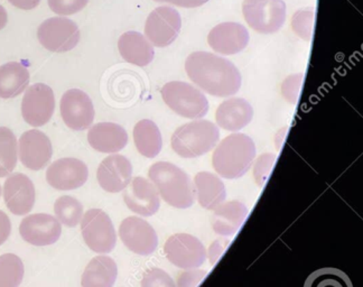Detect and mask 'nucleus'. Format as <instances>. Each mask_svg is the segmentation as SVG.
Returning <instances> with one entry per match:
<instances>
[{
  "instance_id": "obj_1",
  "label": "nucleus",
  "mask_w": 363,
  "mask_h": 287,
  "mask_svg": "<svg viewBox=\"0 0 363 287\" xmlns=\"http://www.w3.org/2000/svg\"><path fill=\"white\" fill-rule=\"evenodd\" d=\"M185 70L193 84L214 97H231L240 90L242 84L238 67L229 60L208 52L190 54Z\"/></svg>"
},
{
  "instance_id": "obj_2",
  "label": "nucleus",
  "mask_w": 363,
  "mask_h": 287,
  "mask_svg": "<svg viewBox=\"0 0 363 287\" xmlns=\"http://www.w3.org/2000/svg\"><path fill=\"white\" fill-rule=\"evenodd\" d=\"M256 157V145L248 135H229L216 146L212 156L216 172L228 180L240 179L252 167Z\"/></svg>"
},
{
  "instance_id": "obj_3",
  "label": "nucleus",
  "mask_w": 363,
  "mask_h": 287,
  "mask_svg": "<svg viewBox=\"0 0 363 287\" xmlns=\"http://www.w3.org/2000/svg\"><path fill=\"white\" fill-rule=\"evenodd\" d=\"M150 182L162 199L177 209H187L194 203V188L183 169L169 162L152 164L148 171Z\"/></svg>"
},
{
  "instance_id": "obj_4",
  "label": "nucleus",
  "mask_w": 363,
  "mask_h": 287,
  "mask_svg": "<svg viewBox=\"0 0 363 287\" xmlns=\"http://www.w3.org/2000/svg\"><path fill=\"white\" fill-rule=\"evenodd\" d=\"M219 140L218 126L212 121L201 119L179 127L172 135L171 145L183 159H195L211 152Z\"/></svg>"
},
{
  "instance_id": "obj_5",
  "label": "nucleus",
  "mask_w": 363,
  "mask_h": 287,
  "mask_svg": "<svg viewBox=\"0 0 363 287\" xmlns=\"http://www.w3.org/2000/svg\"><path fill=\"white\" fill-rule=\"evenodd\" d=\"M160 94L166 105L181 117L201 119L208 113V99L203 92L192 84L172 81L162 88Z\"/></svg>"
},
{
  "instance_id": "obj_6",
  "label": "nucleus",
  "mask_w": 363,
  "mask_h": 287,
  "mask_svg": "<svg viewBox=\"0 0 363 287\" xmlns=\"http://www.w3.org/2000/svg\"><path fill=\"white\" fill-rule=\"evenodd\" d=\"M242 13L247 24L260 34H274L286 21L284 0H243Z\"/></svg>"
},
{
  "instance_id": "obj_7",
  "label": "nucleus",
  "mask_w": 363,
  "mask_h": 287,
  "mask_svg": "<svg viewBox=\"0 0 363 287\" xmlns=\"http://www.w3.org/2000/svg\"><path fill=\"white\" fill-rule=\"evenodd\" d=\"M81 231L86 246L98 254H109L117 244L115 225L101 209H90L81 220Z\"/></svg>"
},
{
  "instance_id": "obj_8",
  "label": "nucleus",
  "mask_w": 363,
  "mask_h": 287,
  "mask_svg": "<svg viewBox=\"0 0 363 287\" xmlns=\"http://www.w3.org/2000/svg\"><path fill=\"white\" fill-rule=\"evenodd\" d=\"M38 38L46 50L63 53L74 49L80 40V30L73 21L63 17L46 19L38 27Z\"/></svg>"
},
{
  "instance_id": "obj_9",
  "label": "nucleus",
  "mask_w": 363,
  "mask_h": 287,
  "mask_svg": "<svg viewBox=\"0 0 363 287\" xmlns=\"http://www.w3.org/2000/svg\"><path fill=\"white\" fill-rule=\"evenodd\" d=\"M165 256L182 269H199L206 261V249L200 239L190 234H175L164 244Z\"/></svg>"
},
{
  "instance_id": "obj_10",
  "label": "nucleus",
  "mask_w": 363,
  "mask_h": 287,
  "mask_svg": "<svg viewBox=\"0 0 363 287\" xmlns=\"http://www.w3.org/2000/svg\"><path fill=\"white\" fill-rule=\"evenodd\" d=\"M182 18L177 9L162 6L150 13L145 24V38L152 45L166 47L171 45L179 35Z\"/></svg>"
},
{
  "instance_id": "obj_11",
  "label": "nucleus",
  "mask_w": 363,
  "mask_h": 287,
  "mask_svg": "<svg viewBox=\"0 0 363 287\" xmlns=\"http://www.w3.org/2000/svg\"><path fill=\"white\" fill-rule=\"evenodd\" d=\"M55 109V97L51 86L36 84L25 92L22 101V115L27 124L40 127L51 120Z\"/></svg>"
},
{
  "instance_id": "obj_12",
  "label": "nucleus",
  "mask_w": 363,
  "mask_h": 287,
  "mask_svg": "<svg viewBox=\"0 0 363 287\" xmlns=\"http://www.w3.org/2000/svg\"><path fill=\"white\" fill-rule=\"evenodd\" d=\"M60 111L65 124L75 132L86 130L94 120L92 100L79 89H71L63 94Z\"/></svg>"
},
{
  "instance_id": "obj_13",
  "label": "nucleus",
  "mask_w": 363,
  "mask_h": 287,
  "mask_svg": "<svg viewBox=\"0 0 363 287\" xmlns=\"http://www.w3.org/2000/svg\"><path fill=\"white\" fill-rule=\"evenodd\" d=\"M125 247L140 256H150L158 247V237L150 223L139 217L125 218L119 227Z\"/></svg>"
},
{
  "instance_id": "obj_14",
  "label": "nucleus",
  "mask_w": 363,
  "mask_h": 287,
  "mask_svg": "<svg viewBox=\"0 0 363 287\" xmlns=\"http://www.w3.org/2000/svg\"><path fill=\"white\" fill-rule=\"evenodd\" d=\"M19 234L25 242L36 247L50 246L61 238V223L48 213H35L23 219Z\"/></svg>"
},
{
  "instance_id": "obj_15",
  "label": "nucleus",
  "mask_w": 363,
  "mask_h": 287,
  "mask_svg": "<svg viewBox=\"0 0 363 287\" xmlns=\"http://www.w3.org/2000/svg\"><path fill=\"white\" fill-rule=\"evenodd\" d=\"M88 177V167L80 159L73 157L57 159L46 171L48 184L60 191L81 188L86 184Z\"/></svg>"
},
{
  "instance_id": "obj_16",
  "label": "nucleus",
  "mask_w": 363,
  "mask_h": 287,
  "mask_svg": "<svg viewBox=\"0 0 363 287\" xmlns=\"http://www.w3.org/2000/svg\"><path fill=\"white\" fill-rule=\"evenodd\" d=\"M18 150L23 165L33 171L44 169L53 155L51 140L36 129L27 130L21 136Z\"/></svg>"
},
{
  "instance_id": "obj_17",
  "label": "nucleus",
  "mask_w": 363,
  "mask_h": 287,
  "mask_svg": "<svg viewBox=\"0 0 363 287\" xmlns=\"http://www.w3.org/2000/svg\"><path fill=\"white\" fill-rule=\"evenodd\" d=\"M123 192L125 206L137 215L152 217L160 208V194L155 186L145 177L137 176L130 181Z\"/></svg>"
},
{
  "instance_id": "obj_18",
  "label": "nucleus",
  "mask_w": 363,
  "mask_h": 287,
  "mask_svg": "<svg viewBox=\"0 0 363 287\" xmlns=\"http://www.w3.org/2000/svg\"><path fill=\"white\" fill-rule=\"evenodd\" d=\"M133 177V165L127 157L118 154L108 156L100 163L96 180L109 193H119L125 190Z\"/></svg>"
},
{
  "instance_id": "obj_19",
  "label": "nucleus",
  "mask_w": 363,
  "mask_h": 287,
  "mask_svg": "<svg viewBox=\"0 0 363 287\" xmlns=\"http://www.w3.org/2000/svg\"><path fill=\"white\" fill-rule=\"evenodd\" d=\"M3 193L6 206L13 215H27L34 208L35 186L30 177L23 173L7 177Z\"/></svg>"
},
{
  "instance_id": "obj_20",
  "label": "nucleus",
  "mask_w": 363,
  "mask_h": 287,
  "mask_svg": "<svg viewBox=\"0 0 363 287\" xmlns=\"http://www.w3.org/2000/svg\"><path fill=\"white\" fill-rule=\"evenodd\" d=\"M208 43L216 53L235 55L246 49L249 33L246 27L239 23H222L210 30Z\"/></svg>"
},
{
  "instance_id": "obj_21",
  "label": "nucleus",
  "mask_w": 363,
  "mask_h": 287,
  "mask_svg": "<svg viewBox=\"0 0 363 287\" xmlns=\"http://www.w3.org/2000/svg\"><path fill=\"white\" fill-rule=\"evenodd\" d=\"M88 142L91 147L100 153L116 154L128 144V134L121 125L99 123L89 130Z\"/></svg>"
},
{
  "instance_id": "obj_22",
  "label": "nucleus",
  "mask_w": 363,
  "mask_h": 287,
  "mask_svg": "<svg viewBox=\"0 0 363 287\" xmlns=\"http://www.w3.org/2000/svg\"><path fill=\"white\" fill-rule=\"evenodd\" d=\"M254 118L252 106L242 98H231L222 102L216 113L218 126L228 132H238Z\"/></svg>"
},
{
  "instance_id": "obj_23",
  "label": "nucleus",
  "mask_w": 363,
  "mask_h": 287,
  "mask_svg": "<svg viewBox=\"0 0 363 287\" xmlns=\"http://www.w3.org/2000/svg\"><path fill=\"white\" fill-rule=\"evenodd\" d=\"M213 211L212 229L216 235L225 237L233 236L241 228L248 215L246 204L237 200L220 204Z\"/></svg>"
},
{
  "instance_id": "obj_24",
  "label": "nucleus",
  "mask_w": 363,
  "mask_h": 287,
  "mask_svg": "<svg viewBox=\"0 0 363 287\" xmlns=\"http://www.w3.org/2000/svg\"><path fill=\"white\" fill-rule=\"evenodd\" d=\"M118 50L125 61L137 67H146L155 57L154 46L140 33H123L118 40Z\"/></svg>"
},
{
  "instance_id": "obj_25",
  "label": "nucleus",
  "mask_w": 363,
  "mask_h": 287,
  "mask_svg": "<svg viewBox=\"0 0 363 287\" xmlns=\"http://www.w3.org/2000/svg\"><path fill=\"white\" fill-rule=\"evenodd\" d=\"M196 198L201 207L213 211L227 198L225 183L211 172H199L194 177Z\"/></svg>"
},
{
  "instance_id": "obj_26",
  "label": "nucleus",
  "mask_w": 363,
  "mask_h": 287,
  "mask_svg": "<svg viewBox=\"0 0 363 287\" xmlns=\"http://www.w3.org/2000/svg\"><path fill=\"white\" fill-rule=\"evenodd\" d=\"M118 277V266L109 256H96L83 271L82 287H113Z\"/></svg>"
},
{
  "instance_id": "obj_27",
  "label": "nucleus",
  "mask_w": 363,
  "mask_h": 287,
  "mask_svg": "<svg viewBox=\"0 0 363 287\" xmlns=\"http://www.w3.org/2000/svg\"><path fill=\"white\" fill-rule=\"evenodd\" d=\"M30 84V72L18 62L0 67V98L11 99L26 90Z\"/></svg>"
},
{
  "instance_id": "obj_28",
  "label": "nucleus",
  "mask_w": 363,
  "mask_h": 287,
  "mask_svg": "<svg viewBox=\"0 0 363 287\" xmlns=\"http://www.w3.org/2000/svg\"><path fill=\"white\" fill-rule=\"evenodd\" d=\"M134 142L139 154L147 159H154L162 152L163 137L154 121L143 119L134 128Z\"/></svg>"
},
{
  "instance_id": "obj_29",
  "label": "nucleus",
  "mask_w": 363,
  "mask_h": 287,
  "mask_svg": "<svg viewBox=\"0 0 363 287\" xmlns=\"http://www.w3.org/2000/svg\"><path fill=\"white\" fill-rule=\"evenodd\" d=\"M17 159L16 136L7 127H0V177L11 174Z\"/></svg>"
},
{
  "instance_id": "obj_30",
  "label": "nucleus",
  "mask_w": 363,
  "mask_h": 287,
  "mask_svg": "<svg viewBox=\"0 0 363 287\" xmlns=\"http://www.w3.org/2000/svg\"><path fill=\"white\" fill-rule=\"evenodd\" d=\"M24 265L18 256H0V287H18L24 278Z\"/></svg>"
},
{
  "instance_id": "obj_31",
  "label": "nucleus",
  "mask_w": 363,
  "mask_h": 287,
  "mask_svg": "<svg viewBox=\"0 0 363 287\" xmlns=\"http://www.w3.org/2000/svg\"><path fill=\"white\" fill-rule=\"evenodd\" d=\"M304 287H353L350 277L337 269H318L307 277Z\"/></svg>"
},
{
  "instance_id": "obj_32",
  "label": "nucleus",
  "mask_w": 363,
  "mask_h": 287,
  "mask_svg": "<svg viewBox=\"0 0 363 287\" xmlns=\"http://www.w3.org/2000/svg\"><path fill=\"white\" fill-rule=\"evenodd\" d=\"M54 213L60 223L74 228L82 220L83 206L72 196H63L55 201Z\"/></svg>"
},
{
  "instance_id": "obj_33",
  "label": "nucleus",
  "mask_w": 363,
  "mask_h": 287,
  "mask_svg": "<svg viewBox=\"0 0 363 287\" xmlns=\"http://www.w3.org/2000/svg\"><path fill=\"white\" fill-rule=\"evenodd\" d=\"M315 13L313 9H299L291 18V28L298 38L311 40L314 30Z\"/></svg>"
},
{
  "instance_id": "obj_34",
  "label": "nucleus",
  "mask_w": 363,
  "mask_h": 287,
  "mask_svg": "<svg viewBox=\"0 0 363 287\" xmlns=\"http://www.w3.org/2000/svg\"><path fill=\"white\" fill-rule=\"evenodd\" d=\"M142 287H177V283L174 282V279L169 276V273H166L164 269H147L145 271L143 276Z\"/></svg>"
},
{
  "instance_id": "obj_35",
  "label": "nucleus",
  "mask_w": 363,
  "mask_h": 287,
  "mask_svg": "<svg viewBox=\"0 0 363 287\" xmlns=\"http://www.w3.org/2000/svg\"><path fill=\"white\" fill-rule=\"evenodd\" d=\"M277 156L272 153H264L260 155L255 163L254 176L257 184L262 188L268 180L272 167L275 164Z\"/></svg>"
},
{
  "instance_id": "obj_36",
  "label": "nucleus",
  "mask_w": 363,
  "mask_h": 287,
  "mask_svg": "<svg viewBox=\"0 0 363 287\" xmlns=\"http://www.w3.org/2000/svg\"><path fill=\"white\" fill-rule=\"evenodd\" d=\"M48 3L54 13L60 16H69L82 11L89 0H48Z\"/></svg>"
},
{
  "instance_id": "obj_37",
  "label": "nucleus",
  "mask_w": 363,
  "mask_h": 287,
  "mask_svg": "<svg viewBox=\"0 0 363 287\" xmlns=\"http://www.w3.org/2000/svg\"><path fill=\"white\" fill-rule=\"evenodd\" d=\"M303 79H304L303 73L291 74L281 84V94L289 103H293V105L296 103L301 86H302Z\"/></svg>"
},
{
  "instance_id": "obj_38",
  "label": "nucleus",
  "mask_w": 363,
  "mask_h": 287,
  "mask_svg": "<svg viewBox=\"0 0 363 287\" xmlns=\"http://www.w3.org/2000/svg\"><path fill=\"white\" fill-rule=\"evenodd\" d=\"M206 274H208V271H203V269H186V271L179 275L177 286L196 287Z\"/></svg>"
},
{
  "instance_id": "obj_39",
  "label": "nucleus",
  "mask_w": 363,
  "mask_h": 287,
  "mask_svg": "<svg viewBox=\"0 0 363 287\" xmlns=\"http://www.w3.org/2000/svg\"><path fill=\"white\" fill-rule=\"evenodd\" d=\"M229 242V240H225V239H218L211 244V247L208 250V258H210L211 265H214L218 261V259L222 255V252H225Z\"/></svg>"
},
{
  "instance_id": "obj_40",
  "label": "nucleus",
  "mask_w": 363,
  "mask_h": 287,
  "mask_svg": "<svg viewBox=\"0 0 363 287\" xmlns=\"http://www.w3.org/2000/svg\"><path fill=\"white\" fill-rule=\"evenodd\" d=\"M11 223L9 215L0 210V246L7 242L11 236Z\"/></svg>"
},
{
  "instance_id": "obj_41",
  "label": "nucleus",
  "mask_w": 363,
  "mask_h": 287,
  "mask_svg": "<svg viewBox=\"0 0 363 287\" xmlns=\"http://www.w3.org/2000/svg\"><path fill=\"white\" fill-rule=\"evenodd\" d=\"M156 3H167L172 5L184 7V9H195L208 3V0H154Z\"/></svg>"
},
{
  "instance_id": "obj_42",
  "label": "nucleus",
  "mask_w": 363,
  "mask_h": 287,
  "mask_svg": "<svg viewBox=\"0 0 363 287\" xmlns=\"http://www.w3.org/2000/svg\"><path fill=\"white\" fill-rule=\"evenodd\" d=\"M11 5L23 11H30L40 5V0H9Z\"/></svg>"
},
{
  "instance_id": "obj_43",
  "label": "nucleus",
  "mask_w": 363,
  "mask_h": 287,
  "mask_svg": "<svg viewBox=\"0 0 363 287\" xmlns=\"http://www.w3.org/2000/svg\"><path fill=\"white\" fill-rule=\"evenodd\" d=\"M7 23H9V15H7L6 9L0 4V30H3L4 27L7 25Z\"/></svg>"
},
{
  "instance_id": "obj_44",
  "label": "nucleus",
  "mask_w": 363,
  "mask_h": 287,
  "mask_svg": "<svg viewBox=\"0 0 363 287\" xmlns=\"http://www.w3.org/2000/svg\"><path fill=\"white\" fill-rule=\"evenodd\" d=\"M0 196H1V186H0Z\"/></svg>"
}]
</instances>
